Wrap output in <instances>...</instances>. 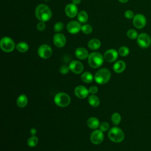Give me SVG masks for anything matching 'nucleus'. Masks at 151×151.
<instances>
[{"label": "nucleus", "mask_w": 151, "mask_h": 151, "mask_svg": "<svg viewBox=\"0 0 151 151\" xmlns=\"http://www.w3.org/2000/svg\"><path fill=\"white\" fill-rule=\"evenodd\" d=\"M36 18L40 21L46 22L49 21L52 17V12L50 8L45 4L38 5L35 10Z\"/></svg>", "instance_id": "obj_1"}, {"label": "nucleus", "mask_w": 151, "mask_h": 151, "mask_svg": "<svg viewBox=\"0 0 151 151\" xmlns=\"http://www.w3.org/2000/svg\"><path fill=\"white\" fill-rule=\"evenodd\" d=\"M87 58L89 65L93 68L100 67L103 64L104 61V57L99 52H93L90 53Z\"/></svg>", "instance_id": "obj_2"}, {"label": "nucleus", "mask_w": 151, "mask_h": 151, "mask_svg": "<svg viewBox=\"0 0 151 151\" xmlns=\"http://www.w3.org/2000/svg\"><path fill=\"white\" fill-rule=\"evenodd\" d=\"M111 77V73L110 70L106 68H103L98 70L95 76V81L99 84H104L107 83Z\"/></svg>", "instance_id": "obj_3"}, {"label": "nucleus", "mask_w": 151, "mask_h": 151, "mask_svg": "<svg viewBox=\"0 0 151 151\" xmlns=\"http://www.w3.org/2000/svg\"><path fill=\"white\" fill-rule=\"evenodd\" d=\"M108 137L110 140L113 142L119 143L123 140L124 134L121 129L117 127H113L109 130Z\"/></svg>", "instance_id": "obj_4"}, {"label": "nucleus", "mask_w": 151, "mask_h": 151, "mask_svg": "<svg viewBox=\"0 0 151 151\" xmlns=\"http://www.w3.org/2000/svg\"><path fill=\"white\" fill-rule=\"evenodd\" d=\"M54 103L59 107H65L68 106L71 102L70 96L65 93H58L54 97Z\"/></svg>", "instance_id": "obj_5"}, {"label": "nucleus", "mask_w": 151, "mask_h": 151, "mask_svg": "<svg viewBox=\"0 0 151 151\" xmlns=\"http://www.w3.org/2000/svg\"><path fill=\"white\" fill-rule=\"evenodd\" d=\"M1 50L5 52H12L15 47L14 41L9 37H2L0 41Z\"/></svg>", "instance_id": "obj_6"}, {"label": "nucleus", "mask_w": 151, "mask_h": 151, "mask_svg": "<svg viewBox=\"0 0 151 151\" xmlns=\"http://www.w3.org/2000/svg\"><path fill=\"white\" fill-rule=\"evenodd\" d=\"M137 42L142 48H147L150 45L151 38L146 33H141L137 38Z\"/></svg>", "instance_id": "obj_7"}, {"label": "nucleus", "mask_w": 151, "mask_h": 151, "mask_svg": "<svg viewBox=\"0 0 151 151\" xmlns=\"http://www.w3.org/2000/svg\"><path fill=\"white\" fill-rule=\"evenodd\" d=\"M52 51L51 47L47 44H42L38 49V55L43 59L50 58L52 55Z\"/></svg>", "instance_id": "obj_8"}, {"label": "nucleus", "mask_w": 151, "mask_h": 151, "mask_svg": "<svg viewBox=\"0 0 151 151\" xmlns=\"http://www.w3.org/2000/svg\"><path fill=\"white\" fill-rule=\"evenodd\" d=\"M133 24L137 29H142L146 24V18L142 14H137L133 18Z\"/></svg>", "instance_id": "obj_9"}, {"label": "nucleus", "mask_w": 151, "mask_h": 151, "mask_svg": "<svg viewBox=\"0 0 151 151\" xmlns=\"http://www.w3.org/2000/svg\"><path fill=\"white\" fill-rule=\"evenodd\" d=\"M81 25L80 22L76 21H70L67 25V29L68 32L72 34H77L81 30Z\"/></svg>", "instance_id": "obj_10"}, {"label": "nucleus", "mask_w": 151, "mask_h": 151, "mask_svg": "<svg viewBox=\"0 0 151 151\" xmlns=\"http://www.w3.org/2000/svg\"><path fill=\"white\" fill-rule=\"evenodd\" d=\"M67 42L65 35L61 33H56L53 37V42L54 45L58 48H62L64 47Z\"/></svg>", "instance_id": "obj_11"}, {"label": "nucleus", "mask_w": 151, "mask_h": 151, "mask_svg": "<svg viewBox=\"0 0 151 151\" xmlns=\"http://www.w3.org/2000/svg\"><path fill=\"white\" fill-rule=\"evenodd\" d=\"M104 139L103 132L101 130H96L92 132L90 136V140L94 145L100 144Z\"/></svg>", "instance_id": "obj_12"}, {"label": "nucleus", "mask_w": 151, "mask_h": 151, "mask_svg": "<svg viewBox=\"0 0 151 151\" xmlns=\"http://www.w3.org/2000/svg\"><path fill=\"white\" fill-rule=\"evenodd\" d=\"M65 13L69 18H74L78 14V8L76 5L71 3L68 4L65 8Z\"/></svg>", "instance_id": "obj_13"}, {"label": "nucleus", "mask_w": 151, "mask_h": 151, "mask_svg": "<svg viewBox=\"0 0 151 151\" xmlns=\"http://www.w3.org/2000/svg\"><path fill=\"white\" fill-rule=\"evenodd\" d=\"M118 52L114 49H109L104 54V58L109 63L116 61L118 57Z\"/></svg>", "instance_id": "obj_14"}, {"label": "nucleus", "mask_w": 151, "mask_h": 151, "mask_svg": "<svg viewBox=\"0 0 151 151\" xmlns=\"http://www.w3.org/2000/svg\"><path fill=\"white\" fill-rule=\"evenodd\" d=\"M69 67L73 73L77 74H80L83 70V65L81 62L77 60L72 61L69 64Z\"/></svg>", "instance_id": "obj_15"}, {"label": "nucleus", "mask_w": 151, "mask_h": 151, "mask_svg": "<svg viewBox=\"0 0 151 151\" xmlns=\"http://www.w3.org/2000/svg\"><path fill=\"white\" fill-rule=\"evenodd\" d=\"M74 93L78 98L84 99L88 96L89 91L84 86H78L74 89Z\"/></svg>", "instance_id": "obj_16"}, {"label": "nucleus", "mask_w": 151, "mask_h": 151, "mask_svg": "<svg viewBox=\"0 0 151 151\" xmlns=\"http://www.w3.org/2000/svg\"><path fill=\"white\" fill-rule=\"evenodd\" d=\"M88 52L87 50L83 47H78L75 50L76 57L80 60H85L88 57Z\"/></svg>", "instance_id": "obj_17"}, {"label": "nucleus", "mask_w": 151, "mask_h": 151, "mask_svg": "<svg viewBox=\"0 0 151 151\" xmlns=\"http://www.w3.org/2000/svg\"><path fill=\"white\" fill-rule=\"evenodd\" d=\"M113 68L116 73H121L125 70L126 64L123 61L119 60L113 65Z\"/></svg>", "instance_id": "obj_18"}, {"label": "nucleus", "mask_w": 151, "mask_h": 151, "mask_svg": "<svg viewBox=\"0 0 151 151\" xmlns=\"http://www.w3.org/2000/svg\"><path fill=\"white\" fill-rule=\"evenodd\" d=\"M88 47L92 50H96L99 49L101 46V42L97 38H93L90 40L87 44Z\"/></svg>", "instance_id": "obj_19"}, {"label": "nucleus", "mask_w": 151, "mask_h": 151, "mask_svg": "<svg viewBox=\"0 0 151 151\" xmlns=\"http://www.w3.org/2000/svg\"><path fill=\"white\" fill-rule=\"evenodd\" d=\"M87 123V126L92 129H97L100 125V122L99 119L94 117H90L88 119Z\"/></svg>", "instance_id": "obj_20"}, {"label": "nucleus", "mask_w": 151, "mask_h": 151, "mask_svg": "<svg viewBox=\"0 0 151 151\" xmlns=\"http://www.w3.org/2000/svg\"><path fill=\"white\" fill-rule=\"evenodd\" d=\"M28 103V98L26 95L21 94L20 95L17 100V104L19 107L23 108L25 107Z\"/></svg>", "instance_id": "obj_21"}, {"label": "nucleus", "mask_w": 151, "mask_h": 151, "mask_svg": "<svg viewBox=\"0 0 151 151\" xmlns=\"http://www.w3.org/2000/svg\"><path fill=\"white\" fill-rule=\"evenodd\" d=\"M16 48L20 52H25L28 50L29 46L27 42L24 41H21L17 44Z\"/></svg>", "instance_id": "obj_22"}, {"label": "nucleus", "mask_w": 151, "mask_h": 151, "mask_svg": "<svg viewBox=\"0 0 151 151\" xmlns=\"http://www.w3.org/2000/svg\"><path fill=\"white\" fill-rule=\"evenodd\" d=\"M88 16L87 13L84 11H81L77 14V19L80 23H85L87 21Z\"/></svg>", "instance_id": "obj_23"}, {"label": "nucleus", "mask_w": 151, "mask_h": 151, "mask_svg": "<svg viewBox=\"0 0 151 151\" xmlns=\"http://www.w3.org/2000/svg\"><path fill=\"white\" fill-rule=\"evenodd\" d=\"M88 101L89 104L93 107H97L100 104V100L95 95H91L88 98Z\"/></svg>", "instance_id": "obj_24"}, {"label": "nucleus", "mask_w": 151, "mask_h": 151, "mask_svg": "<svg viewBox=\"0 0 151 151\" xmlns=\"http://www.w3.org/2000/svg\"><path fill=\"white\" fill-rule=\"evenodd\" d=\"M81 78L82 81L86 83H90L93 80V76L90 72H84L81 74Z\"/></svg>", "instance_id": "obj_25"}, {"label": "nucleus", "mask_w": 151, "mask_h": 151, "mask_svg": "<svg viewBox=\"0 0 151 151\" xmlns=\"http://www.w3.org/2000/svg\"><path fill=\"white\" fill-rule=\"evenodd\" d=\"M111 122L115 125H118L121 121V116L118 113H114L111 116Z\"/></svg>", "instance_id": "obj_26"}, {"label": "nucleus", "mask_w": 151, "mask_h": 151, "mask_svg": "<svg viewBox=\"0 0 151 151\" xmlns=\"http://www.w3.org/2000/svg\"><path fill=\"white\" fill-rule=\"evenodd\" d=\"M138 35H139L137 34V32L134 29H130L127 32V37L131 40L137 39Z\"/></svg>", "instance_id": "obj_27"}, {"label": "nucleus", "mask_w": 151, "mask_h": 151, "mask_svg": "<svg viewBox=\"0 0 151 151\" xmlns=\"http://www.w3.org/2000/svg\"><path fill=\"white\" fill-rule=\"evenodd\" d=\"M38 142V139L37 137L32 136V137H29L27 140V144L30 147H34L35 146Z\"/></svg>", "instance_id": "obj_28"}, {"label": "nucleus", "mask_w": 151, "mask_h": 151, "mask_svg": "<svg viewBox=\"0 0 151 151\" xmlns=\"http://www.w3.org/2000/svg\"><path fill=\"white\" fill-rule=\"evenodd\" d=\"M118 53L122 57H126L129 54V49L126 46H122L119 48L118 50Z\"/></svg>", "instance_id": "obj_29"}, {"label": "nucleus", "mask_w": 151, "mask_h": 151, "mask_svg": "<svg viewBox=\"0 0 151 151\" xmlns=\"http://www.w3.org/2000/svg\"><path fill=\"white\" fill-rule=\"evenodd\" d=\"M81 31L85 34H90L93 31V28L89 24H85L81 27Z\"/></svg>", "instance_id": "obj_30"}, {"label": "nucleus", "mask_w": 151, "mask_h": 151, "mask_svg": "<svg viewBox=\"0 0 151 151\" xmlns=\"http://www.w3.org/2000/svg\"><path fill=\"white\" fill-rule=\"evenodd\" d=\"M64 29V24L61 22H57L54 26V30L55 32H60Z\"/></svg>", "instance_id": "obj_31"}, {"label": "nucleus", "mask_w": 151, "mask_h": 151, "mask_svg": "<svg viewBox=\"0 0 151 151\" xmlns=\"http://www.w3.org/2000/svg\"><path fill=\"white\" fill-rule=\"evenodd\" d=\"M134 12L131 11V10H126L124 12V17L127 18V19H133V17H134Z\"/></svg>", "instance_id": "obj_32"}, {"label": "nucleus", "mask_w": 151, "mask_h": 151, "mask_svg": "<svg viewBox=\"0 0 151 151\" xmlns=\"http://www.w3.org/2000/svg\"><path fill=\"white\" fill-rule=\"evenodd\" d=\"M109 128V124L107 122H102L100 124V129L102 131V132H106L107 131Z\"/></svg>", "instance_id": "obj_33"}, {"label": "nucleus", "mask_w": 151, "mask_h": 151, "mask_svg": "<svg viewBox=\"0 0 151 151\" xmlns=\"http://www.w3.org/2000/svg\"><path fill=\"white\" fill-rule=\"evenodd\" d=\"M70 67L69 66L68 67L67 65H62L60 68V72L63 74H67L68 72H69V70H70Z\"/></svg>", "instance_id": "obj_34"}, {"label": "nucleus", "mask_w": 151, "mask_h": 151, "mask_svg": "<svg viewBox=\"0 0 151 151\" xmlns=\"http://www.w3.org/2000/svg\"><path fill=\"white\" fill-rule=\"evenodd\" d=\"M45 27H46V25H45V22H43V21H40L37 25V28L39 31H44Z\"/></svg>", "instance_id": "obj_35"}, {"label": "nucleus", "mask_w": 151, "mask_h": 151, "mask_svg": "<svg viewBox=\"0 0 151 151\" xmlns=\"http://www.w3.org/2000/svg\"><path fill=\"white\" fill-rule=\"evenodd\" d=\"M88 91L91 94H96L98 91V88L96 86H91L89 88Z\"/></svg>", "instance_id": "obj_36"}, {"label": "nucleus", "mask_w": 151, "mask_h": 151, "mask_svg": "<svg viewBox=\"0 0 151 151\" xmlns=\"http://www.w3.org/2000/svg\"><path fill=\"white\" fill-rule=\"evenodd\" d=\"M36 132H37V130H36V129H35V128H32V129L30 130V133H31L32 136H34V134H35Z\"/></svg>", "instance_id": "obj_37"}, {"label": "nucleus", "mask_w": 151, "mask_h": 151, "mask_svg": "<svg viewBox=\"0 0 151 151\" xmlns=\"http://www.w3.org/2000/svg\"><path fill=\"white\" fill-rule=\"evenodd\" d=\"M81 2V0H72V3L75 5H78Z\"/></svg>", "instance_id": "obj_38"}, {"label": "nucleus", "mask_w": 151, "mask_h": 151, "mask_svg": "<svg viewBox=\"0 0 151 151\" xmlns=\"http://www.w3.org/2000/svg\"><path fill=\"white\" fill-rule=\"evenodd\" d=\"M121 3H126L127 2H128L129 0H118Z\"/></svg>", "instance_id": "obj_39"}, {"label": "nucleus", "mask_w": 151, "mask_h": 151, "mask_svg": "<svg viewBox=\"0 0 151 151\" xmlns=\"http://www.w3.org/2000/svg\"><path fill=\"white\" fill-rule=\"evenodd\" d=\"M45 1H48V0H45Z\"/></svg>", "instance_id": "obj_40"}]
</instances>
